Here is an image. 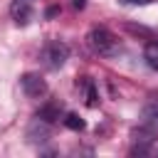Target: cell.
I'll use <instances>...</instances> for the list:
<instances>
[{"label": "cell", "mask_w": 158, "mask_h": 158, "mask_svg": "<svg viewBox=\"0 0 158 158\" xmlns=\"http://www.w3.org/2000/svg\"><path fill=\"white\" fill-rule=\"evenodd\" d=\"M20 84H22V91H25L30 99H42V96L47 94V81H44L40 74H35V72L22 74V77H20Z\"/></svg>", "instance_id": "cell-3"}, {"label": "cell", "mask_w": 158, "mask_h": 158, "mask_svg": "<svg viewBox=\"0 0 158 158\" xmlns=\"http://www.w3.org/2000/svg\"><path fill=\"white\" fill-rule=\"evenodd\" d=\"M123 2H128V5H146V2H151V0H123Z\"/></svg>", "instance_id": "cell-12"}, {"label": "cell", "mask_w": 158, "mask_h": 158, "mask_svg": "<svg viewBox=\"0 0 158 158\" xmlns=\"http://www.w3.org/2000/svg\"><path fill=\"white\" fill-rule=\"evenodd\" d=\"M86 40H89L91 49H94L96 54H101V57H116V54L121 52V44H118V40H116V35H114L111 30L101 27V25L91 27Z\"/></svg>", "instance_id": "cell-1"}, {"label": "cell", "mask_w": 158, "mask_h": 158, "mask_svg": "<svg viewBox=\"0 0 158 158\" xmlns=\"http://www.w3.org/2000/svg\"><path fill=\"white\" fill-rule=\"evenodd\" d=\"M67 59H69V47L64 42H57L54 40V42H47L40 49V62L47 69H59V67H64Z\"/></svg>", "instance_id": "cell-2"}, {"label": "cell", "mask_w": 158, "mask_h": 158, "mask_svg": "<svg viewBox=\"0 0 158 158\" xmlns=\"http://www.w3.org/2000/svg\"><path fill=\"white\" fill-rule=\"evenodd\" d=\"M10 15H12V20H15L17 25H27L30 17H32V7H30L25 0H12V5H10Z\"/></svg>", "instance_id": "cell-5"}, {"label": "cell", "mask_w": 158, "mask_h": 158, "mask_svg": "<svg viewBox=\"0 0 158 158\" xmlns=\"http://www.w3.org/2000/svg\"><path fill=\"white\" fill-rule=\"evenodd\" d=\"M57 12H59V7H57V5H52V7H49V10H47V12H44V15H47V17H54V15H57Z\"/></svg>", "instance_id": "cell-11"}, {"label": "cell", "mask_w": 158, "mask_h": 158, "mask_svg": "<svg viewBox=\"0 0 158 158\" xmlns=\"http://www.w3.org/2000/svg\"><path fill=\"white\" fill-rule=\"evenodd\" d=\"M143 57L148 62V67H153L158 72V42H148L146 49H143Z\"/></svg>", "instance_id": "cell-8"}, {"label": "cell", "mask_w": 158, "mask_h": 158, "mask_svg": "<svg viewBox=\"0 0 158 158\" xmlns=\"http://www.w3.org/2000/svg\"><path fill=\"white\" fill-rule=\"evenodd\" d=\"M141 121H143L146 126L156 128V126H158V104H148V106H143V111H141Z\"/></svg>", "instance_id": "cell-7"}, {"label": "cell", "mask_w": 158, "mask_h": 158, "mask_svg": "<svg viewBox=\"0 0 158 158\" xmlns=\"http://www.w3.org/2000/svg\"><path fill=\"white\" fill-rule=\"evenodd\" d=\"M81 84H84V89H86V104H89V106H96L99 99H96V86H94V81H91V79H84Z\"/></svg>", "instance_id": "cell-10"}, {"label": "cell", "mask_w": 158, "mask_h": 158, "mask_svg": "<svg viewBox=\"0 0 158 158\" xmlns=\"http://www.w3.org/2000/svg\"><path fill=\"white\" fill-rule=\"evenodd\" d=\"M59 116H62V106H59L57 101H47V104H42L40 111H37V118H42V121H47V123H54Z\"/></svg>", "instance_id": "cell-6"}, {"label": "cell", "mask_w": 158, "mask_h": 158, "mask_svg": "<svg viewBox=\"0 0 158 158\" xmlns=\"http://www.w3.org/2000/svg\"><path fill=\"white\" fill-rule=\"evenodd\" d=\"M64 126L72 128V131H81V128H84V118H81L79 114H67V116H64Z\"/></svg>", "instance_id": "cell-9"}, {"label": "cell", "mask_w": 158, "mask_h": 158, "mask_svg": "<svg viewBox=\"0 0 158 158\" xmlns=\"http://www.w3.org/2000/svg\"><path fill=\"white\" fill-rule=\"evenodd\" d=\"M47 138H49V123L35 116V121H32L30 128H27V141H32V143H42V141H47Z\"/></svg>", "instance_id": "cell-4"}]
</instances>
